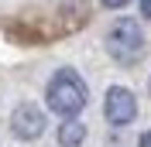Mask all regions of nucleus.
<instances>
[{"instance_id": "f257e3e1", "label": "nucleus", "mask_w": 151, "mask_h": 147, "mask_svg": "<svg viewBox=\"0 0 151 147\" xmlns=\"http://www.w3.org/2000/svg\"><path fill=\"white\" fill-rule=\"evenodd\" d=\"M45 103H48L52 113H58L65 120H76L83 113V106H86V86L79 79V72L76 69H58L52 75V82H48Z\"/></svg>"}, {"instance_id": "39448f33", "label": "nucleus", "mask_w": 151, "mask_h": 147, "mask_svg": "<svg viewBox=\"0 0 151 147\" xmlns=\"http://www.w3.org/2000/svg\"><path fill=\"white\" fill-rule=\"evenodd\" d=\"M86 140V127L79 120H62V127H58V144L62 147H79Z\"/></svg>"}, {"instance_id": "20e7f679", "label": "nucleus", "mask_w": 151, "mask_h": 147, "mask_svg": "<svg viewBox=\"0 0 151 147\" xmlns=\"http://www.w3.org/2000/svg\"><path fill=\"white\" fill-rule=\"evenodd\" d=\"M10 130H14L21 140L41 137V130H45V113L38 110V106H31V103H24V106H17V110L10 113Z\"/></svg>"}, {"instance_id": "423d86ee", "label": "nucleus", "mask_w": 151, "mask_h": 147, "mask_svg": "<svg viewBox=\"0 0 151 147\" xmlns=\"http://www.w3.org/2000/svg\"><path fill=\"white\" fill-rule=\"evenodd\" d=\"M141 14H144V17L151 21V0H141Z\"/></svg>"}, {"instance_id": "6e6552de", "label": "nucleus", "mask_w": 151, "mask_h": 147, "mask_svg": "<svg viewBox=\"0 0 151 147\" xmlns=\"http://www.w3.org/2000/svg\"><path fill=\"white\" fill-rule=\"evenodd\" d=\"M137 147H151V133H144V137L137 140Z\"/></svg>"}, {"instance_id": "7ed1b4c3", "label": "nucleus", "mask_w": 151, "mask_h": 147, "mask_svg": "<svg viewBox=\"0 0 151 147\" xmlns=\"http://www.w3.org/2000/svg\"><path fill=\"white\" fill-rule=\"evenodd\" d=\"M103 113L110 120L113 127H124V123H131L137 116V99H134L131 89H124V86H110L106 89V99H103Z\"/></svg>"}, {"instance_id": "f03ea898", "label": "nucleus", "mask_w": 151, "mask_h": 147, "mask_svg": "<svg viewBox=\"0 0 151 147\" xmlns=\"http://www.w3.org/2000/svg\"><path fill=\"white\" fill-rule=\"evenodd\" d=\"M141 45H144L141 24H137L134 17L117 21V24L110 28V34H106V48H110V55L120 58V62H134V58L141 55Z\"/></svg>"}, {"instance_id": "0eeeda50", "label": "nucleus", "mask_w": 151, "mask_h": 147, "mask_svg": "<svg viewBox=\"0 0 151 147\" xmlns=\"http://www.w3.org/2000/svg\"><path fill=\"white\" fill-rule=\"evenodd\" d=\"M100 4H103V7H124L127 0H100Z\"/></svg>"}, {"instance_id": "1a4fd4ad", "label": "nucleus", "mask_w": 151, "mask_h": 147, "mask_svg": "<svg viewBox=\"0 0 151 147\" xmlns=\"http://www.w3.org/2000/svg\"><path fill=\"white\" fill-rule=\"evenodd\" d=\"M148 92H151V79H148Z\"/></svg>"}]
</instances>
